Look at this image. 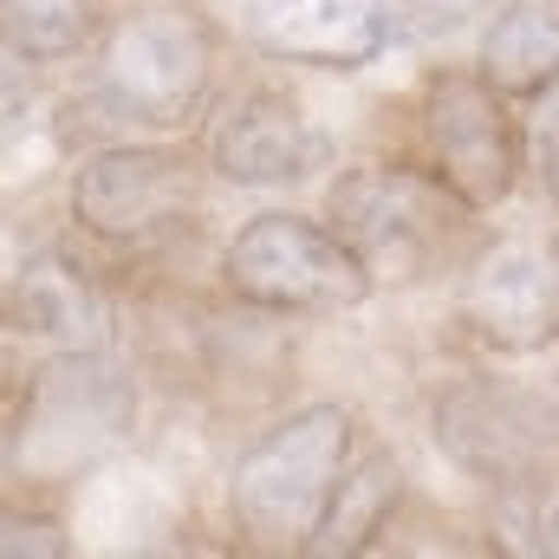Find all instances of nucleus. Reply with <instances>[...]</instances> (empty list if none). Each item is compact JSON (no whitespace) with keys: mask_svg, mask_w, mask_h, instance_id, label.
I'll return each mask as SVG.
<instances>
[{"mask_svg":"<svg viewBox=\"0 0 559 559\" xmlns=\"http://www.w3.org/2000/svg\"><path fill=\"white\" fill-rule=\"evenodd\" d=\"M248 33L267 59L358 72L404 39L397 0H248Z\"/></svg>","mask_w":559,"mask_h":559,"instance_id":"10","label":"nucleus"},{"mask_svg":"<svg viewBox=\"0 0 559 559\" xmlns=\"http://www.w3.org/2000/svg\"><path fill=\"white\" fill-rule=\"evenodd\" d=\"M222 280L261 312H352L371 293L358 248L306 215H254L222 248Z\"/></svg>","mask_w":559,"mask_h":559,"instance_id":"4","label":"nucleus"},{"mask_svg":"<svg viewBox=\"0 0 559 559\" xmlns=\"http://www.w3.org/2000/svg\"><path fill=\"white\" fill-rule=\"evenodd\" d=\"M462 325L488 345V352H540L559 338V241H495L462 267V293H455Z\"/></svg>","mask_w":559,"mask_h":559,"instance_id":"9","label":"nucleus"},{"mask_svg":"<svg viewBox=\"0 0 559 559\" xmlns=\"http://www.w3.org/2000/svg\"><path fill=\"white\" fill-rule=\"evenodd\" d=\"M397 7H404V39H442L481 20L495 0H397Z\"/></svg>","mask_w":559,"mask_h":559,"instance_id":"17","label":"nucleus"},{"mask_svg":"<svg viewBox=\"0 0 559 559\" xmlns=\"http://www.w3.org/2000/svg\"><path fill=\"white\" fill-rule=\"evenodd\" d=\"M475 209L429 169H384V163H365V169H345L332 182V228L358 248V261L371 267V280H429L449 254H455V235Z\"/></svg>","mask_w":559,"mask_h":559,"instance_id":"2","label":"nucleus"},{"mask_svg":"<svg viewBox=\"0 0 559 559\" xmlns=\"http://www.w3.org/2000/svg\"><path fill=\"white\" fill-rule=\"evenodd\" d=\"M195 209V176L176 150L111 143L72 169V222L98 241H150Z\"/></svg>","mask_w":559,"mask_h":559,"instance_id":"8","label":"nucleus"},{"mask_svg":"<svg viewBox=\"0 0 559 559\" xmlns=\"http://www.w3.org/2000/svg\"><path fill=\"white\" fill-rule=\"evenodd\" d=\"M397 495H404V468H397V455H391V449L358 455V462L345 468V481H338V495H332V508H325L319 534L306 540V554H312V559H352V554H365V547L391 527Z\"/></svg>","mask_w":559,"mask_h":559,"instance_id":"13","label":"nucleus"},{"mask_svg":"<svg viewBox=\"0 0 559 559\" xmlns=\"http://www.w3.org/2000/svg\"><path fill=\"white\" fill-rule=\"evenodd\" d=\"M7 312H13V332H26L39 345H59V352H98L105 332H111V306H105L98 280L66 248H39L13 267Z\"/></svg>","mask_w":559,"mask_h":559,"instance_id":"12","label":"nucleus"},{"mask_svg":"<svg viewBox=\"0 0 559 559\" xmlns=\"http://www.w3.org/2000/svg\"><path fill=\"white\" fill-rule=\"evenodd\" d=\"M540 547H547V554L559 559V508H554V514H547V534H540Z\"/></svg>","mask_w":559,"mask_h":559,"instance_id":"19","label":"nucleus"},{"mask_svg":"<svg viewBox=\"0 0 559 559\" xmlns=\"http://www.w3.org/2000/svg\"><path fill=\"white\" fill-rule=\"evenodd\" d=\"M98 33V0H7V52L13 59H72Z\"/></svg>","mask_w":559,"mask_h":559,"instance_id":"15","label":"nucleus"},{"mask_svg":"<svg viewBox=\"0 0 559 559\" xmlns=\"http://www.w3.org/2000/svg\"><path fill=\"white\" fill-rule=\"evenodd\" d=\"M423 138H429V169L475 215L514 195L527 131L508 118V92L488 72H436L423 85Z\"/></svg>","mask_w":559,"mask_h":559,"instance_id":"6","label":"nucleus"},{"mask_svg":"<svg viewBox=\"0 0 559 559\" xmlns=\"http://www.w3.org/2000/svg\"><path fill=\"white\" fill-rule=\"evenodd\" d=\"M481 72L501 92H540L559 79V7L547 0H514L495 13L481 39Z\"/></svg>","mask_w":559,"mask_h":559,"instance_id":"14","label":"nucleus"},{"mask_svg":"<svg viewBox=\"0 0 559 559\" xmlns=\"http://www.w3.org/2000/svg\"><path fill=\"white\" fill-rule=\"evenodd\" d=\"M138 417V391L131 378L98 358V352H59L33 391L26 411L13 417L7 436V462L26 475H72L79 462H92L98 449H111Z\"/></svg>","mask_w":559,"mask_h":559,"instance_id":"5","label":"nucleus"},{"mask_svg":"<svg viewBox=\"0 0 559 559\" xmlns=\"http://www.w3.org/2000/svg\"><path fill=\"white\" fill-rule=\"evenodd\" d=\"M345 468H352V411L345 404H306V411L280 417L261 442L241 449V462L228 475L235 527L254 547L306 554Z\"/></svg>","mask_w":559,"mask_h":559,"instance_id":"1","label":"nucleus"},{"mask_svg":"<svg viewBox=\"0 0 559 559\" xmlns=\"http://www.w3.org/2000/svg\"><path fill=\"white\" fill-rule=\"evenodd\" d=\"M429 423L436 449L488 488H534L559 462V411L501 378H468L442 391Z\"/></svg>","mask_w":559,"mask_h":559,"instance_id":"7","label":"nucleus"},{"mask_svg":"<svg viewBox=\"0 0 559 559\" xmlns=\"http://www.w3.org/2000/svg\"><path fill=\"white\" fill-rule=\"evenodd\" d=\"M66 547H72V540L59 534V521L7 508V534H0V554H7V559H59Z\"/></svg>","mask_w":559,"mask_h":559,"instance_id":"18","label":"nucleus"},{"mask_svg":"<svg viewBox=\"0 0 559 559\" xmlns=\"http://www.w3.org/2000/svg\"><path fill=\"white\" fill-rule=\"evenodd\" d=\"M325 131L280 92H241L215 131H209V163L215 176L241 182V189H280V182H306L312 169H325Z\"/></svg>","mask_w":559,"mask_h":559,"instance_id":"11","label":"nucleus"},{"mask_svg":"<svg viewBox=\"0 0 559 559\" xmlns=\"http://www.w3.org/2000/svg\"><path fill=\"white\" fill-rule=\"evenodd\" d=\"M215 85V33L189 7L124 13L98 52V105L143 131H189Z\"/></svg>","mask_w":559,"mask_h":559,"instance_id":"3","label":"nucleus"},{"mask_svg":"<svg viewBox=\"0 0 559 559\" xmlns=\"http://www.w3.org/2000/svg\"><path fill=\"white\" fill-rule=\"evenodd\" d=\"M527 163H534L540 189L559 202V79L534 92V118H527Z\"/></svg>","mask_w":559,"mask_h":559,"instance_id":"16","label":"nucleus"}]
</instances>
